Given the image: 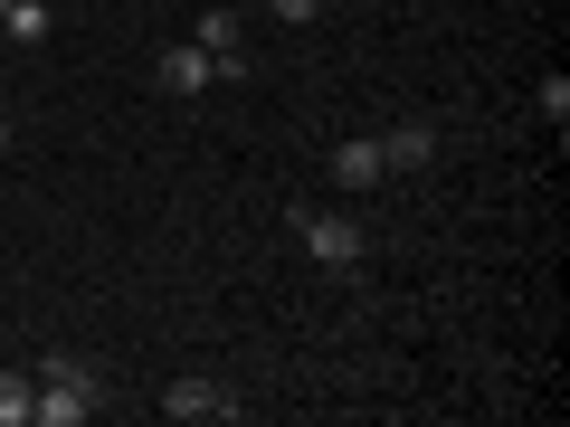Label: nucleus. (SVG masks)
<instances>
[{"label":"nucleus","instance_id":"9d476101","mask_svg":"<svg viewBox=\"0 0 570 427\" xmlns=\"http://www.w3.org/2000/svg\"><path fill=\"white\" fill-rule=\"evenodd\" d=\"M266 10H276V20H314V10H324V0H266Z\"/></svg>","mask_w":570,"mask_h":427},{"label":"nucleus","instance_id":"7ed1b4c3","mask_svg":"<svg viewBox=\"0 0 570 427\" xmlns=\"http://www.w3.org/2000/svg\"><path fill=\"white\" fill-rule=\"evenodd\" d=\"M163 418H181V427H209V418H238V399H228L219 380H171V389H163Z\"/></svg>","mask_w":570,"mask_h":427},{"label":"nucleus","instance_id":"f257e3e1","mask_svg":"<svg viewBox=\"0 0 570 427\" xmlns=\"http://www.w3.org/2000/svg\"><path fill=\"white\" fill-rule=\"evenodd\" d=\"M86 418H96V370H86L77 351L39 361V408H29V427H86Z\"/></svg>","mask_w":570,"mask_h":427},{"label":"nucleus","instance_id":"f8f14e48","mask_svg":"<svg viewBox=\"0 0 570 427\" xmlns=\"http://www.w3.org/2000/svg\"><path fill=\"white\" fill-rule=\"evenodd\" d=\"M0 20H10V0H0Z\"/></svg>","mask_w":570,"mask_h":427},{"label":"nucleus","instance_id":"0eeeda50","mask_svg":"<svg viewBox=\"0 0 570 427\" xmlns=\"http://www.w3.org/2000/svg\"><path fill=\"white\" fill-rule=\"evenodd\" d=\"M200 48L219 58V77H247V48H238V10H200Z\"/></svg>","mask_w":570,"mask_h":427},{"label":"nucleus","instance_id":"9b49d317","mask_svg":"<svg viewBox=\"0 0 570 427\" xmlns=\"http://www.w3.org/2000/svg\"><path fill=\"white\" fill-rule=\"evenodd\" d=\"M0 152H10V115H0Z\"/></svg>","mask_w":570,"mask_h":427},{"label":"nucleus","instance_id":"6e6552de","mask_svg":"<svg viewBox=\"0 0 570 427\" xmlns=\"http://www.w3.org/2000/svg\"><path fill=\"white\" fill-rule=\"evenodd\" d=\"M29 408H39V380H20V370H0V427H29Z\"/></svg>","mask_w":570,"mask_h":427},{"label":"nucleus","instance_id":"39448f33","mask_svg":"<svg viewBox=\"0 0 570 427\" xmlns=\"http://www.w3.org/2000/svg\"><path fill=\"white\" fill-rule=\"evenodd\" d=\"M381 162L390 171H428V162H438V123H419V115L390 123V133H381Z\"/></svg>","mask_w":570,"mask_h":427},{"label":"nucleus","instance_id":"1a4fd4ad","mask_svg":"<svg viewBox=\"0 0 570 427\" xmlns=\"http://www.w3.org/2000/svg\"><path fill=\"white\" fill-rule=\"evenodd\" d=\"M0 29H10L20 48H39L48 29H58V20H48V0H10V20H0Z\"/></svg>","mask_w":570,"mask_h":427},{"label":"nucleus","instance_id":"423d86ee","mask_svg":"<svg viewBox=\"0 0 570 427\" xmlns=\"http://www.w3.org/2000/svg\"><path fill=\"white\" fill-rule=\"evenodd\" d=\"M333 181H343V190L390 181V162H381V133H352V142H333Z\"/></svg>","mask_w":570,"mask_h":427},{"label":"nucleus","instance_id":"f03ea898","mask_svg":"<svg viewBox=\"0 0 570 427\" xmlns=\"http://www.w3.org/2000/svg\"><path fill=\"white\" fill-rule=\"evenodd\" d=\"M295 238H305L324 266H362V247H371L362 219H343V209H295Z\"/></svg>","mask_w":570,"mask_h":427},{"label":"nucleus","instance_id":"20e7f679","mask_svg":"<svg viewBox=\"0 0 570 427\" xmlns=\"http://www.w3.org/2000/svg\"><path fill=\"white\" fill-rule=\"evenodd\" d=\"M163 86L171 96H200V86H219V58H209L200 39H171L163 48Z\"/></svg>","mask_w":570,"mask_h":427}]
</instances>
